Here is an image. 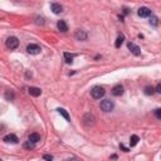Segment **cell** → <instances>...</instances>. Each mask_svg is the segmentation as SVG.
I'll use <instances>...</instances> for the list:
<instances>
[{
	"label": "cell",
	"instance_id": "d6986e66",
	"mask_svg": "<svg viewBox=\"0 0 161 161\" xmlns=\"http://www.w3.org/2000/svg\"><path fill=\"white\" fill-rule=\"evenodd\" d=\"M124 40H125V37L124 35H118V38L116 39V43H115L116 48H120V47L122 45V43H124Z\"/></svg>",
	"mask_w": 161,
	"mask_h": 161
},
{
	"label": "cell",
	"instance_id": "ac0fdd59",
	"mask_svg": "<svg viewBox=\"0 0 161 161\" xmlns=\"http://www.w3.org/2000/svg\"><path fill=\"white\" fill-rule=\"evenodd\" d=\"M57 111H58L59 113H61V115H62L63 117H64V118H66V120H67V121H69V120H71V118H69V115H68V112H67V111H66V109H64V108H58V109H57Z\"/></svg>",
	"mask_w": 161,
	"mask_h": 161
},
{
	"label": "cell",
	"instance_id": "8992f818",
	"mask_svg": "<svg viewBox=\"0 0 161 161\" xmlns=\"http://www.w3.org/2000/svg\"><path fill=\"white\" fill-rule=\"evenodd\" d=\"M127 48H129L131 50V53L135 54V56H140V54H141V49H140L135 43H132V42H129V43H127Z\"/></svg>",
	"mask_w": 161,
	"mask_h": 161
},
{
	"label": "cell",
	"instance_id": "4fadbf2b",
	"mask_svg": "<svg viewBox=\"0 0 161 161\" xmlns=\"http://www.w3.org/2000/svg\"><path fill=\"white\" fill-rule=\"evenodd\" d=\"M28 141H30V142H33V143H37V142H39L40 141V136L38 133H30L29 135V137H28Z\"/></svg>",
	"mask_w": 161,
	"mask_h": 161
},
{
	"label": "cell",
	"instance_id": "44dd1931",
	"mask_svg": "<svg viewBox=\"0 0 161 161\" xmlns=\"http://www.w3.org/2000/svg\"><path fill=\"white\" fill-rule=\"evenodd\" d=\"M150 24H152V25H157V18H156V16H151L150 18Z\"/></svg>",
	"mask_w": 161,
	"mask_h": 161
},
{
	"label": "cell",
	"instance_id": "603a6c76",
	"mask_svg": "<svg viewBox=\"0 0 161 161\" xmlns=\"http://www.w3.org/2000/svg\"><path fill=\"white\" fill-rule=\"evenodd\" d=\"M155 115H156V117H157L159 120H160V118H161V109H160V108L155 109Z\"/></svg>",
	"mask_w": 161,
	"mask_h": 161
},
{
	"label": "cell",
	"instance_id": "7a4b0ae2",
	"mask_svg": "<svg viewBox=\"0 0 161 161\" xmlns=\"http://www.w3.org/2000/svg\"><path fill=\"white\" fill-rule=\"evenodd\" d=\"M113 107H115V105L111 100H103L102 102H101V109L105 112H111Z\"/></svg>",
	"mask_w": 161,
	"mask_h": 161
},
{
	"label": "cell",
	"instance_id": "30bf717a",
	"mask_svg": "<svg viewBox=\"0 0 161 161\" xmlns=\"http://www.w3.org/2000/svg\"><path fill=\"white\" fill-rule=\"evenodd\" d=\"M57 28H58V30H61L62 33L68 32V25H67V23L64 22V20H59V22L57 23Z\"/></svg>",
	"mask_w": 161,
	"mask_h": 161
},
{
	"label": "cell",
	"instance_id": "9c48e42d",
	"mask_svg": "<svg viewBox=\"0 0 161 161\" xmlns=\"http://www.w3.org/2000/svg\"><path fill=\"white\" fill-rule=\"evenodd\" d=\"M112 95L116 96V97L122 96L124 95V87H122L121 84H116V86L112 88Z\"/></svg>",
	"mask_w": 161,
	"mask_h": 161
},
{
	"label": "cell",
	"instance_id": "8fae6325",
	"mask_svg": "<svg viewBox=\"0 0 161 161\" xmlns=\"http://www.w3.org/2000/svg\"><path fill=\"white\" fill-rule=\"evenodd\" d=\"M50 10H52L54 14H61V13L63 11V8L61 4H57V3H53L52 5H50Z\"/></svg>",
	"mask_w": 161,
	"mask_h": 161
},
{
	"label": "cell",
	"instance_id": "52a82bcc",
	"mask_svg": "<svg viewBox=\"0 0 161 161\" xmlns=\"http://www.w3.org/2000/svg\"><path fill=\"white\" fill-rule=\"evenodd\" d=\"M137 14H138V16H141V18H147V16L151 15V10L146 6H142V8H140L138 9Z\"/></svg>",
	"mask_w": 161,
	"mask_h": 161
},
{
	"label": "cell",
	"instance_id": "5b68a950",
	"mask_svg": "<svg viewBox=\"0 0 161 161\" xmlns=\"http://www.w3.org/2000/svg\"><path fill=\"white\" fill-rule=\"evenodd\" d=\"M95 121H96V118L93 115H91V113H86L83 117V122L86 126H93L95 125Z\"/></svg>",
	"mask_w": 161,
	"mask_h": 161
},
{
	"label": "cell",
	"instance_id": "6da1fadb",
	"mask_svg": "<svg viewBox=\"0 0 161 161\" xmlns=\"http://www.w3.org/2000/svg\"><path fill=\"white\" fill-rule=\"evenodd\" d=\"M91 96H92L95 100L102 98V97L105 96V88H103V87H100V86L93 87L92 91H91Z\"/></svg>",
	"mask_w": 161,
	"mask_h": 161
},
{
	"label": "cell",
	"instance_id": "e0dca14e",
	"mask_svg": "<svg viewBox=\"0 0 161 161\" xmlns=\"http://www.w3.org/2000/svg\"><path fill=\"white\" fill-rule=\"evenodd\" d=\"M143 92H145V95H147V96H152L155 93V88L152 86H146L145 90H143Z\"/></svg>",
	"mask_w": 161,
	"mask_h": 161
},
{
	"label": "cell",
	"instance_id": "d4e9b609",
	"mask_svg": "<svg viewBox=\"0 0 161 161\" xmlns=\"http://www.w3.org/2000/svg\"><path fill=\"white\" fill-rule=\"evenodd\" d=\"M5 97H6V98H9V97H10V98L13 100V97H14V96H13V93H9V91H8L6 95H5Z\"/></svg>",
	"mask_w": 161,
	"mask_h": 161
},
{
	"label": "cell",
	"instance_id": "7402d4cb",
	"mask_svg": "<svg viewBox=\"0 0 161 161\" xmlns=\"http://www.w3.org/2000/svg\"><path fill=\"white\" fill-rule=\"evenodd\" d=\"M43 159H44L45 161H53V156H52V155H49V154H47V155L43 156Z\"/></svg>",
	"mask_w": 161,
	"mask_h": 161
},
{
	"label": "cell",
	"instance_id": "277c9868",
	"mask_svg": "<svg viewBox=\"0 0 161 161\" xmlns=\"http://www.w3.org/2000/svg\"><path fill=\"white\" fill-rule=\"evenodd\" d=\"M27 52L29 53V54H39L40 52H42V48L38 44H29L28 47H27Z\"/></svg>",
	"mask_w": 161,
	"mask_h": 161
},
{
	"label": "cell",
	"instance_id": "cb8c5ba5",
	"mask_svg": "<svg viewBox=\"0 0 161 161\" xmlns=\"http://www.w3.org/2000/svg\"><path fill=\"white\" fill-rule=\"evenodd\" d=\"M155 92H157V93H161V83H159L157 86H156V88H155Z\"/></svg>",
	"mask_w": 161,
	"mask_h": 161
},
{
	"label": "cell",
	"instance_id": "5bb4252c",
	"mask_svg": "<svg viewBox=\"0 0 161 161\" xmlns=\"http://www.w3.org/2000/svg\"><path fill=\"white\" fill-rule=\"evenodd\" d=\"M76 38H77L78 40H87V33L83 30H78L76 33Z\"/></svg>",
	"mask_w": 161,
	"mask_h": 161
},
{
	"label": "cell",
	"instance_id": "ba28073f",
	"mask_svg": "<svg viewBox=\"0 0 161 161\" xmlns=\"http://www.w3.org/2000/svg\"><path fill=\"white\" fill-rule=\"evenodd\" d=\"M3 141H5L6 143H18V141H19V138L15 136V135H13V133H10V135H6L5 137L3 138Z\"/></svg>",
	"mask_w": 161,
	"mask_h": 161
},
{
	"label": "cell",
	"instance_id": "3957f363",
	"mask_svg": "<svg viewBox=\"0 0 161 161\" xmlns=\"http://www.w3.org/2000/svg\"><path fill=\"white\" fill-rule=\"evenodd\" d=\"M5 44L9 49H15V48H18V45H19V40H18V38L16 37H9L6 39Z\"/></svg>",
	"mask_w": 161,
	"mask_h": 161
},
{
	"label": "cell",
	"instance_id": "ffe728a7",
	"mask_svg": "<svg viewBox=\"0 0 161 161\" xmlns=\"http://www.w3.org/2000/svg\"><path fill=\"white\" fill-rule=\"evenodd\" d=\"M34 146H35V143H33V142H30V141H27L24 143V147L25 149H34Z\"/></svg>",
	"mask_w": 161,
	"mask_h": 161
},
{
	"label": "cell",
	"instance_id": "2e32d148",
	"mask_svg": "<svg viewBox=\"0 0 161 161\" xmlns=\"http://www.w3.org/2000/svg\"><path fill=\"white\" fill-rule=\"evenodd\" d=\"M74 57H76L74 54L64 53V61H66V63H68V64H72V63H73V58H74Z\"/></svg>",
	"mask_w": 161,
	"mask_h": 161
},
{
	"label": "cell",
	"instance_id": "9a60e30c",
	"mask_svg": "<svg viewBox=\"0 0 161 161\" xmlns=\"http://www.w3.org/2000/svg\"><path fill=\"white\" fill-rule=\"evenodd\" d=\"M138 141H140V137L137 136V135H132V136H131V138H130V146H131V147L136 146Z\"/></svg>",
	"mask_w": 161,
	"mask_h": 161
},
{
	"label": "cell",
	"instance_id": "4316f807",
	"mask_svg": "<svg viewBox=\"0 0 161 161\" xmlns=\"http://www.w3.org/2000/svg\"><path fill=\"white\" fill-rule=\"evenodd\" d=\"M0 161H1V159H0Z\"/></svg>",
	"mask_w": 161,
	"mask_h": 161
},
{
	"label": "cell",
	"instance_id": "484cf974",
	"mask_svg": "<svg viewBox=\"0 0 161 161\" xmlns=\"http://www.w3.org/2000/svg\"><path fill=\"white\" fill-rule=\"evenodd\" d=\"M67 161H77L76 159H69V160H67Z\"/></svg>",
	"mask_w": 161,
	"mask_h": 161
},
{
	"label": "cell",
	"instance_id": "7c38bea8",
	"mask_svg": "<svg viewBox=\"0 0 161 161\" xmlns=\"http://www.w3.org/2000/svg\"><path fill=\"white\" fill-rule=\"evenodd\" d=\"M29 95L33 97H39L42 95V90L38 87H30L29 88Z\"/></svg>",
	"mask_w": 161,
	"mask_h": 161
}]
</instances>
